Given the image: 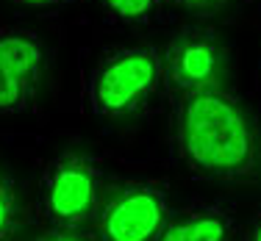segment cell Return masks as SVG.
Instances as JSON below:
<instances>
[{"label":"cell","instance_id":"30bf717a","mask_svg":"<svg viewBox=\"0 0 261 241\" xmlns=\"http://www.w3.org/2000/svg\"><path fill=\"white\" fill-rule=\"evenodd\" d=\"M31 241H103L97 233H89L86 227H78V230H59V227H50L47 233L31 238Z\"/></svg>","mask_w":261,"mask_h":241},{"label":"cell","instance_id":"7a4b0ae2","mask_svg":"<svg viewBox=\"0 0 261 241\" xmlns=\"http://www.w3.org/2000/svg\"><path fill=\"white\" fill-rule=\"evenodd\" d=\"M164 86V55L153 45H120L106 50L86 78V106L100 119H125Z\"/></svg>","mask_w":261,"mask_h":241},{"label":"cell","instance_id":"9c48e42d","mask_svg":"<svg viewBox=\"0 0 261 241\" xmlns=\"http://www.w3.org/2000/svg\"><path fill=\"white\" fill-rule=\"evenodd\" d=\"M106 14V20L114 25H147L159 20L161 0H95Z\"/></svg>","mask_w":261,"mask_h":241},{"label":"cell","instance_id":"8fae6325","mask_svg":"<svg viewBox=\"0 0 261 241\" xmlns=\"http://www.w3.org/2000/svg\"><path fill=\"white\" fill-rule=\"evenodd\" d=\"M164 6H175V9H186V11H197V14H211L220 11L225 6H231L233 0H161Z\"/></svg>","mask_w":261,"mask_h":241},{"label":"cell","instance_id":"ba28073f","mask_svg":"<svg viewBox=\"0 0 261 241\" xmlns=\"http://www.w3.org/2000/svg\"><path fill=\"white\" fill-rule=\"evenodd\" d=\"M22 222H25V214H22L17 180L0 164V241H14L17 233L22 230Z\"/></svg>","mask_w":261,"mask_h":241},{"label":"cell","instance_id":"8992f818","mask_svg":"<svg viewBox=\"0 0 261 241\" xmlns=\"http://www.w3.org/2000/svg\"><path fill=\"white\" fill-rule=\"evenodd\" d=\"M161 55H164V86H170L172 95L203 86H220L228 64L225 45L214 31L203 25L178 31Z\"/></svg>","mask_w":261,"mask_h":241},{"label":"cell","instance_id":"7c38bea8","mask_svg":"<svg viewBox=\"0 0 261 241\" xmlns=\"http://www.w3.org/2000/svg\"><path fill=\"white\" fill-rule=\"evenodd\" d=\"M17 9H28V11H59L67 6H75L81 0H11Z\"/></svg>","mask_w":261,"mask_h":241},{"label":"cell","instance_id":"6da1fadb","mask_svg":"<svg viewBox=\"0 0 261 241\" xmlns=\"http://www.w3.org/2000/svg\"><path fill=\"white\" fill-rule=\"evenodd\" d=\"M172 136L178 161L189 175L220 183L256 177V128L233 92L203 86L172 95Z\"/></svg>","mask_w":261,"mask_h":241},{"label":"cell","instance_id":"52a82bcc","mask_svg":"<svg viewBox=\"0 0 261 241\" xmlns=\"http://www.w3.org/2000/svg\"><path fill=\"white\" fill-rule=\"evenodd\" d=\"M156 241H242V227L231 205L195 200L170 214Z\"/></svg>","mask_w":261,"mask_h":241},{"label":"cell","instance_id":"3957f363","mask_svg":"<svg viewBox=\"0 0 261 241\" xmlns=\"http://www.w3.org/2000/svg\"><path fill=\"white\" fill-rule=\"evenodd\" d=\"M106 166L97 156L59 153L39 175V216L59 230L92 225L106 202Z\"/></svg>","mask_w":261,"mask_h":241},{"label":"cell","instance_id":"5b68a950","mask_svg":"<svg viewBox=\"0 0 261 241\" xmlns=\"http://www.w3.org/2000/svg\"><path fill=\"white\" fill-rule=\"evenodd\" d=\"M170 214V191L161 183L128 180L106 197L97 236L103 241H156Z\"/></svg>","mask_w":261,"mask_h":241},{"label":"cell","instance_id":"4fadbf2b","mask_svg":"<svg viewBox=\"0 0 261 241\" xmlns=\"http://www.w3.org/2000/svg\"><path fill=\"white\" fill-rule=\"evenodd\" d=\"M250 241H261V211L253 216V222H250V236H247Z\"/></svg>","mask_w":261,"mask_h":241},{"label":"cell","instance_id":"277c9868","mask_svg":"<svg viewBox=\"0 0 261 241\" xmlns=\"http://www.w3.org/2000/svg\"><path fill=\"white\" fill-rule=\"evenodd\" d=\"M47 70V45L36 31L0 25V119L36 108Z\"/></svg>","mask_w":261,"mask_h":241}]
</instances>
